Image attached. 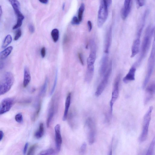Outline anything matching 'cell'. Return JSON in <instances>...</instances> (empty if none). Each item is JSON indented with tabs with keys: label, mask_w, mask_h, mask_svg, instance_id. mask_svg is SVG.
<instances>
[{
	"label": "cell",
	"mask_w": 155,
	"mask_h": 155,
	"mask_svg": "<svg viewBox=\"0 0 155 155\" xmlns=\"http://www.w3.org/2000/svg\"><path fill=\"white\" fill-rule=\"evenodd\" d=\"M13 48L12 46H10L2 51L0 53V59L1 60H4L7 58L11 53Z\"/></svg>",
	"instance_id": "7402d4cb"
},
{
	"label": "cell",
	"mask_w": 155,
	"mask_h": 155,
	"mask_svg": "<svg viewBox=\"0 0 155 155\" xmlns=\"http://www.w3.org/2000/svg\"><path fill=\"white\" fill-rule=\"evenodd\" d=\"M41 108V104L40 103L37 108V110L35 112V114H34V115L32 117V119H33V120H35L36 117H37L38 116L40 112Z\"/></svg>",
	"instance_id": "d590c367"
},
{
	"label": "cell",
	"mask_w": 155,
	"mask_h": 155,
	"mask_svg": "<svg viewBox=\"0 0 155 155\" xmlns=\"http://www.w3.org/2000/svg\"><path fill=\"white\" fill-rule=\"evenodd\" d=\"M90 52L87 60V66L94 65L96 59V46L95 42L93 40L90 42Z\"/></svg>",
	"instance_id": "30bf717a"
},
{
	"label": "cell",
	"mask_w": 155,
	"mask_h": 155,
	"mask_svg": "<svg viewBox=\"0 0 155 155\" xmlns=\"http://www.w3.org/2000/svg\"><path fill=\"white\" fill-rule=\"evenodd\" d=\"M112 71V62L110 65L109 68L107 70L101 81L98 86L95 93L96 97H99L102 93L105 88L108 81Z\"/></svg>",
	"instance_id": "52a82bcc"
},
{
	"label": "cell",
	"mask_w": 155,
	"mask_h": 155,
	"mask_svg": "<svg viewBox=\"0 0 155 155\" xmlns=\"http://www.w3.org/2000/svg\"><path fill=\"white\" fill-rule=\"evenodd\" d=\"M140 38H136L134 41L131 49V58L135 57L139 52L140 48Z\"/></svg>",
	"instance_id": "2e32d148"
},
{
	"label": "cell",
	"mask_w": 155,
	"mask_h": 155,
	"mask_svg": "<svg viewBox=\"0 0 155 155\" xmlns=\"http://www.w3.org/2000/svg\"><path fill=\"white\" fill-rule=\"evenodd\" d=\"M80 22L78 18L75 16L73 17L71 21V23L73 25H78L80 24Z\"/></svg>",
	"instance_id": "74e56055"
},
{
	"label": "cell",
	"mask_w": 155,
	"mask_h": 155,
	"mask_svg": "<svg viewBox=\"0 0 155 155\" xmlns=\"http://www.w3.org/2000/svg\"><path fill=\"white\" fill-rule=\"evenodd\" d=\"M28 30L30 32L32 33H33L35 31V28L34 26L32 24H30L28 27Z\"/></svg>",
	"instance_id": "7bdbcfd3"
},
{
	"label": "cell",
	"mask_w": 155,
	"mask_h": 155,
	"mask_svg": "<svg viewBox=\"0 0 155 155\" xmlns=\"http://www.w3.org/2000/svg\"><path fill=\"white\" fill-rule=\"evenodd\" d=\"M41 3L44 4H46L48 2V0H38Z\"/></svg>",
	"instance_id": "681fc988"
},
{
	"label": "cell",
	"mask_w": 155,
	"mask_h": 155,
	"mask_svg": "<svg viewBox=\"0 0 155 155\" xmlns=\"http://www.w3.org/2000/svg\"><path fill=\"white\" fill-rule=\"evenodd\" d=\"M57 78H58V72L57 71L55 73V75L54 78V84L53 85V86H52V88L51 89V91L50 93V95H52L54 93L55 88V87H56V85L57 84Z\"/></svg>",
	"instance_id": "836d02e7"
},
{
	"label": "cell",
	"mask_w": 155,
	"mask_h": 155,
	"mask_svg": "<svg viewBox=\"0 0 155 155\" xmlns=\"http://www.w3.org/2000/svg\"><path fill=\"white\" fill-rule=\"evenodd\" d=\"M104 2L108 7L111 4L112 2V0H102Z\"/></svg>",
	"instance_id": "7dc6e473"
},
{
	"label": "cell",
	"mask_w": 155,
	"mask_h": 155,
	"mask_svg": "<svg viewBox=\"0 0 155 155\" xmlns=\"http://www.w3.org/2000/svg\"><path fill=\"white\" fill-rule=\"evenodd\" d=\"M17 19L16 24L13 27V29H15L19 28L22 25L24 17L23 15L17 16Z\"/></svg>",
	"instance_id": "4316f807"
},
{
	"label": "cell",
	"mask_w": 155,
	"mask_h": 155,
	"mask_svg": "<svg viewBox=\"0 0 155 155\" xmlns=\"http://www.w3.org/2000/svg\"><path fill=\"white\" fill-rule=\"evenodd\" d=\"M41 54L42 58H44L46 55V49L45 47H43L41 50Z\"/></svg>",
	"instance_id": "b9f144b4"
},
{
	"label": "cell",
	"mask_w": 155,
	"mask_h": 155,
	"mask_svg": "<svg viewBox=\"0 0 155 155\" xmlns=\"http://www.w3.org/2000/svg\"><path fill=\"white\" fill-rule=\"evenodd\" d=\"M38 146V144H35L32 146H31L28 152V153L27 155H33L35 152V150L37 148Z\"/></svg>",
	"instance_id": "d6a6232c"
},
{
	"label": "cell",
	"mask_w": 155,
	"mask_h": 155,
	"mask_svg": "<svg viewBox=\"0 0 155 155\" xmlns=\"http://www.w3.org/2000/svg\"><path fill=\"white\" fill-rule=\"evenodd\" d=\"M154 40H155V30H154Z\"/></svg>",
	"instance_id": "f5cc1de1"
},
{
	"label": "cell",
	"mask_w": 155,
	"mask_h": 155,
	"mask_svg": "<svg viewBox=\"0 0 155 155\" xmlns=\"http://www.w3.org/2000/svg\"><path fill=\"white\" fill-rule=\"evenodd\" d=\"M48 83V78L46 77L40 92L39 94L40 96H43L45 93L47 88Z\"/></svg>",
	"instance_id": "f1b7e54d"
},
{
	"label": "cell",
	"mask_w": 155,
	"mask_h": 155,
	"mask_svg": "<svg viewBox=\"0 0 155 155\" xmlns=\"http://www.w3.org/2000/svg\"><path fill=\"white\" fill-rule=\"evenodd\" d=\"M94 70V65L87 66L85 78L86 81L87 82H90L92 79Z\"/></svg>",
	"instance_id": "d6986e66"
},
{
	"label": "cell",
	"mask_w": 155,
	"mask_h": 155,
	"mask_svg": "<svg viewBox=\"0 0 155 155\" xmlns=\"http://www.w3.org/2000/svg\"><path fill=\"white\" fill-rule=\"evenodd\" d=\"M15 119L16 121L18 123L22 122L23 121L22 114L21 113H19L16 114L15 116Z\"/></svg>",
	"instance_id": "e575fe53"
},
{
	"label": "cell",
	"mask_w": 155,
	"mask_h": 155,
	"mask_svg": "<svg viewBox=\"0 0 155 155\" xmlns=\"http://www.w3.org/2000/svg\"><path fill=\"white\" fill-rule=\"evenodd\" d=\"M108 62V57L107 55L104 56L101 60L99 69V74L101 76L104 75L106 72Z\"/></svg>",
	"instance_id": "9a60e30c"
},
{
	"label": "cell",
	"mask_w": 155,
	"mask_h": 155,
	"mask_svg": "<svg viewBox=\"0 0 155 155\" xmlns=\"http://www.w3.org/2000/svg\"><path fill=\"white\" fill-rule=\"evenodd\" d=\"M31 76L29 68L27 66H25L24 71V79L23 86L26 87L30 81Z\"/></svg>",
	"instance_id": "ac0fdd59"
},
{
	"label": "cell",
	"mask_w": 155,
	"mask_h": 155,
	"mask_svg": "<svg viewBox=\"0 0 155 155\" xmlns=\"http://www.w3.org/2000/svg\"><path fill=\"white\" fill-rule=\"evenodd\" d=\"M14 102V98L8 97L3 99L0 105V114H2L8 111L11 109Z\"/></svg>",
	"instance_id": "9c48e42d"
},
{
	"label": "cell",
	"mask_w": 155,
	"mask_h": 155,
	"mask_svg": "<svg viewBox=\"0 0 155 155\" xmlns=\"http://www.w3.org/2000/svg\"><path fill=\"white\" fill-rule=\"evenodd\" d=\"M153 110V107L150 106L144 116L142 130L139 138V140L140 142L145 141L147 137Z\"/></svg>",
	"instance_id": "277c9868"
},
{
	"label": "cell",
	"mask_w": 155,
	"mask_h": 155,
	"mask_svg": "<svg viewBox=\"0 0 155 155\" xmlns=\"http://www.w3.org/2000/svg\"><path fill=\"white\" fill-rule=\"evenodd\" d=\"M120 78V75H118L115 79L114 88L112 94L111 98L110 101V112L112 114L113 104L118 97L119 93V84Z\"/></svg>",
	"instance_id": "ba28073f"
},
{
	"label": "cell",
	"mask_w": 155,
	"mask_h": 155,
	"mask_svg": "<svg viewBox=\"0 0 155 155\" xmlns=\"http://www.w3.org/2000/svg\"><path fill=\"white\" fill-rule=\"evenodd\" d=\"M55 152L52 148H49L40 152L39 155H54L55 154Z\"/></svg>",
	"instance_id": "4dcf8cb0"
},
{
	"label": "cell",
	"mask_w": 155,
	"mask_h": 155,
	"mask_svg": "<svg viewBox=\"0 0 155 155\" xmlns=\"http://www.w3.org/2000/svg\"><path fill=\"white\" fill-rule=\"evenodd\" d=\"M107 6L101 0V4L98 12L97 25L101 27L105 22L108 15Z\"/></svg>",
	"instance_id": "8992f818"
},
{
	"label": "cell",
	"mask_w": 155,
	"mask_h": 155,
	"mask_svg": "<svg viewBox=\"0 0 155 155\" xmlns=\"http://www.w3.org/2000/svg\"><path fill=\"white\" fill-rule=\"evenodd\" d=\"M54 113V105L53 101L52 103V104L49 109L48 116L47 120V127H49L53 117Z\"/></svg>",
	"instance_id": "44dd1931"
},
{
	"label": "cell",
	"mask_w": 155,
	"mask_h": 155,
	"mask_svg": "<svg viewBox=\"0 0 155 155\" xmlns=\"http://www.w3.org/2000/svg\"><path fill=\"white\" fill-rule=\"evenodd\" d=\"M14 81L12 74L10 72H5L2 77L0 83V94L3 95L11 89Z\"/></svg>",
	"instance_id": "3957f363"
},
{
	"label": "cell",
	"mask_w": 155,
	"mask_h": 155,
	"mask_svg": "<svg viewBox=\"0 0 155 155\" xmlns=\"http://www.w3.org/2000/svg\"><path fill=\"white\" fill-rule=\"evenodd\" d=\"M71 100V93H69L66 99L64 110L62 118V120L63 121H65L67 119L69 108L70 105Z\"/></svg>",
	"instance_id": "ffe728a7"
},
{
	"label": "cell",
	"mask_w": 155,
	"mask_h": 155,
	"mask_svg": "<svg viewBox=\"0 0 155 155\" xmlns=\"http://www.w3.org/2000/svg\"><path fill=\"white\" fill-rule=\"evenodd\" d=\"M55 140L56 149L58 151H60L62 142V139L60 132V126L57 124L54 127Z\"/></svg>",
	"instance_id": "7c38bea8"
},
{
	"label": "cell",
	"mask_w": 155,
	"mask_h": 155,
	"mask_svg": "<svg viewBox=\"0 0 155 155\" xmlns=\"http://www.w3.org/2000/svg\"><path fill=\"white\" fill-rule=\"evenodd\" d=\"M12 41V38L10 35H7L5 37L2 44V47L4 48L7 47Z\"/></svg>",
	"instance_id": "83f0119b"
},
{
	"label": "cell",
	"mask_w": 155,
	"mask_h": 155,
	"mask_svg": "<svg viewBox=\"0 0 155 155\" xmlns=\"http://www.w3.org/2000/svg\"><path fill=\"white\" fill-rule=\"evenodd\" d=\"M155 150V136L153 137L147 152V155L154 154Z\"/></svg>",
	"instance_id": "d4e9b609"
},
{
	"label": "cell",
	"mask_w": 155,
	"mask_h": 155,
	"mask_svg": "<svg viewBox=\"0 0 155 155\" xmlns=\"http://www.w3.org/2000/svg\"><path fill=\"white\" fill-rule=\"evenodd\" d=\"M28 143H26L25 145L23 150V153L24 154H25L27 152V150L28 147Z\"/></svg>",
	"instance_id": "bcb514c9"
},
{
	"label": "cell",
	"mask_w": 155,
	"mask_h": 155,
	"mask_svg": "<svg viewBox=\"0 0 155 155\" xmlns=\"http://www.w3.org/2000/svg\"><path fill=\"white\" fill-rule=\"evenodd\" d=\"M2 14V8H1V7H0V16H1Z\"/></svg>",
	"instance_id": "f907efd6"
},
{
	"label": "cell",
	"mask_w": 155,
	"mask_h": 155,
	"mask_svg": "<svg viewBox=\"0 0 155 155\" xmlns=\"http://www.w3.org/2000/svg\"><path fill=\"white\" fill-rule=\"evenodd\" d=\"M78 56L81 64L83 65H84V61L82 54L81 53H78Z\"/></svg>",
	"instance_id": "60d3db41"
},
{
	"label": "cell",
	"mask_w": 155,
	"mask_h": 155,
	"mask_svg": "<svg viewBox=\"0 0 155 155\" xmlns=\"http://www.w3.org/2000/svg\"><path fill=\"white\" fill-rule=\"evenodd\" d=\"M132 0H125L124 6L123 8L125 9H131V2Z\"/></svg>",
	"instance_id": "8d00e7d4"
},
{
	"label": "cell",
	"mask_w": 155,
	"mask_h": 155,
	"mask_svg": "<svg viewBox=\"0 0 155 155\" xmlns=\"http://www.w3.org/2000/svg\"><path fill=\"white\" fill-rule=\"evenodd\" d=\"M12 5L16 15L21 13L20 4L17 0H8Z\"/></svg>",
	"instance_id": "603a6c76"
},
{
	"label": "cell",
	"mask_w": 155,
	"mask_h": 155,
	"mask_svg": "<svg viewBox=\"0 0 155 155\" xmlns=\"http://www.w3.org/2000/svg\"><path fill=\"white\" fill-rule=\"evenodd\" d=\"M137 65V63L134 64L130 68L128 72L123 78V81L125 83L133 81L135 79V74L136 70V66Z\"/></svg>",
	"instance_id": "8fae6325"
},
{
	"label": "cell",
	"mask_w": 155,
	"mask_h": 155,
	"mask_svg": "<svg viewBox=\"0 0 155 155\" xmlns=\"http://www.w3.org/2000/svg\"><path fill=\"white\" fill-rule=\"evenodd\" d=\"M51 35L54 42H57L59 38V31L57 28L53 29L51 32Z\"/></svg>",
	"instance_id": "484cf974"
},
{
	"label": "cell",
	"mask_w": 155,
	"mask_h": 155,
	"mask_svg": "<svg viewBox=\"0 0 155 155\" xmlns=\"http://www.w3.org/2000/svg\"><path fill=\"white\" fill-rule=\"evenodd\" d=\"M155 93V83L149 85L146 89L145 96L144 99V104H146L152 99Z\"/></svg>",
	"instance_id": "4fadbf2b"
},
{
	"label": "cell",
	"mask_w": 155,
	"mask_h": 155,
	"mask_svg": "<svg viewBox=\"0 0 155 155\" xmlns=\"http://www.w3.org/2000/svg\"><path fill=\"white\" fill-rule=\"evenodd\" d=\"M87 147V144L85 142H84L81 145L80 151V153L82 154H83L85 151Z\"/></svg>",
	"instance_id": "ab89813d"
},
{
	"label": "cell",
	"mask_w": 155,
	"mask_h": 155,
	"mask_svg": "<svg viewBox=\"0 0 155 155\" xmlns=\"http://www.w3.org/2000/svg\"><path fill=\"white\" fill-rule=\"evenodd\" d=\"M137 1L139 7H142L144 4L145 0H137Z\"/></svg>",
	"instance_id": "ee69618b"
},
{
	"label": "cell",
	"mask_w": 155,
	"mask_h": 155,
	"mask_svg": "<svg viewBox=\"0 0 155 155\" xmlns=\"http://www.w3.org/2000/svg\"><path fill=\"white\" fill-rule=\"evenodd\" d=\"M85 129L87 133L89 143L92 144L95 141L96 130L95 123L91 118H89L86 120Z\"/></svg>",
	"instance_id": "5b68a950"
},
{
	"label": "cell",
	"mask_w": 155,
	"mask_h": 155,
	"mask_svg": "<svg viewBox=\"0 0 155 155\" xmlns=\"http://www.w3.org/2000/svg\"><path fill=\"white\" fill-rule=\"evenodd\" d=\"M21 35V31L20 29H19L16 31L14 38V40L17 41L20 37Z\"/></svg>",
	"instance_id": "f35d334b"
},
{
	"label": "cell",
	"mask_w": 155,
	"mask_h": 155,
	"mask_svg": "<svg viewBox=\"0 0 155 155\" xmlns=\"http://www.w3.org/2000/svg\"><path fill=\"white\" fill-rule=\"evenodd\" d=\"M131 9H125L123 8L121 12V15L122 18L123 20H125L130 11Z\"/></svg>",
	"instance_id": "1f68e13d"
},
{
	"label": "cell",
	"mask_w": 155,
	"mask_h": 155,
	"mask_svg": "<svg viewBox=\"0 0 155 155\" xmlns=\"http://www.w3.org/2000/svg\"><path fill=\"white\" fill-rule=\"evenodd\" d=\"M85 8V5L84 3H82L78 10V18L80 22L82 21L83 15Z\"/></svg>",
	"instance_id": "f546056e"
},
{
	"label": "cell",
	"mask_w": 155,
	"mask_h": 155,
	"mask_svg": "<svg viewBox=\"0 0 155 155\" xmlns=\"http://www.w3.org/2000/svg\"><path fill=\"white\" fill-rule=\"evenodd\" d=\"M155 65V40H154L150 53L148 61L146 74L143 84L144 89L148 83L153 72Z\"/></svg>",
	"instance_id": "7a4b0ae2"
},
{
	"label": "cell",
	"mask_w": 155,
	"mask_h": 155,
	"mask_svg": "<svg viewBox=\"0 0 155 155\" xmlns=\"http://www.w3.org/2000/svg\"><path fill=\"white\" fill-rule=\"evenodd\" d=\"M112 29L111 27L108 30L105 37L104 45V52L108 53L112 41Z\"/></svg>",
	"instance_id": "5bb4252c"
},
{
	"label": "cell",
	"mask_w": 155,
	"mask_h": 155,
	"mask_svg": "<svg viewBox=\"0 0 155 155\" xmlns=\"http://www.w3.org/2000/svg\"><path fill=\"white\" fill-rule=\"evenodd\" d=\"M154 30V27L151 25H149L146 28L142 43L141 52L137 62H136L137 65L140 64L148 51Z\"/></svg>",
	"instance_id": "6da1fadb"
},
{
	"label": "cell",
	"mask_w": 155,
	"mask_h": 155,
	"mask_svg": "<svg viewBox=\"0 0 155 155\" xmlns=\"http://www.w3.org/2000/svg\"><path fill=\"white\" fill-rule=\"evenodd\" d=\"M4 133L2 131L0 130V141H1L2 139H3V138L4 137Z\"/></svg>",
	"instance_id": "c3c4849f"
},
{
	"label": "cell",
	"mask_w": 155,
	"mask_h": 155,
	"mask_svg": "<svg viewBox=\"0 0 155 155\" xmlns=\"http://www.w3.org/2000/svg\"><path fill=\"white\" fill-rule=\"evenodd\" d=\"M44 133V127L43 123H40L38 130L35 133V137L37 139L42 137Z\"/></svg>",
	"instance_id": "cb8c5ba5"
},
{
	"label": "cell",
	"mask_w": 155,
	"mask_h": 155,
	"mask_svg": "<svg viewBox=\"0 0 155 155\" xmlns=\"http://www.w3.org/2000/svg\"><path fill=\"white\" fill-rule=\"evenodd\" d=\"M148 10H146L145 11L143 15L140 24L137 30V38H140L143 30L145 25L146 18L147 14H148Z\"/></svg>",
	"instance_id": "e0dca14e"
},
{
	"label": "cell",
	"mask_w": 155,
	"mask_h": 155,
	"mask_svg": "<svg viewBox=\"0 0 155 155\" xmlns=\"http://www.w3.org/2000/svg\"><path fill=\"white\" fill-rule=\"evenodd\" d=\"M65 6V4L64 3L62 5V9L63 10H64V9Z\"/></svg>",
	"instance_id": "816d5d0a"
},
{
	"label": "cell",
	"mask_w": 155,
	"mask_h": 155,
	"mask_svg": "<svg viewBox=\"0 0 155 155\" xmlns=\"http://www.w3.org/2000/svg\"><path fill=\"white\" fill-rule=\"evenodd\" d=\"M88 30L89 32L91 31L92 28V23L90 21H88L87 22Z\"/></svg>",
	"instance_id": "f6af8a7d"
}]
</instances>
